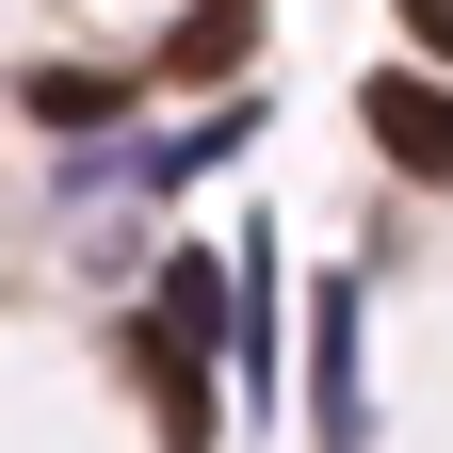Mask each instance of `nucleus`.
<instances>
[{
	"instance_id": "423d86ee",
	"label": "nucleus",
	"mask_w": 453,
	"mask_h": 453,
	"mask_svg": "<svg viewBox=\"0 0 453 453\" xmlns=\"http://www.w3.org/2000/svg\"><path fill=\"white\" fill-rule=\"evenodd\" d=\"M17 97L49 113V130H113V113H130V81H113V65H33Z\"/></svg>"
},
{
	"instance_id": "7ed1b4c3",
	"label": "nucleus",
	"mask_w": 453,
	"mask_h": 453,
	"mask_svg": "<svg viewBox=\"0 0 453 453\" xmlns=\"http://www.w3.org/2000/svg\"><path fill=\"white\" fill-rule=\"evenodd\" d=\"M243 49H259V0H195V17L162 33V65H146V81H226Z\"/></svg>"
},
{
	"instance_id": "f257e3e1",
	"label": "nucleus",
	"mask_w": 453,
	"mask_h": 453,
	"mask_svg": "<svg viewBox=\"0 0 453 453\" xmlns=\"http://www.w3.org/2000/svg\"><path fill=\"white\" fill-rule=\"evenodd\" d=\"M357 130L405 162V179H437L453 195V81H421V65H388V81H357Z\"/></svg>"
},
{
	"instance_id": "20e7f679",
	"label": "nucleus",
	"mask_w": 453,
	"mask_h": 453,
	"mask_svg": "<svg viewBox=\"0 0 453 453\" xmlns=\"http://www.w3.org/2000/svg\"><path fill=\"white\" fill-rule=\"evenodd\" d=\"M146 324L211 357V340H226V259H211V243H179V259H162V292H146Z\"/></svg>"
},
{
	"instance_id": "f03ea898",
	"label": "nucleus",
	"mask_w": 453,
	"mask_h": 453,
	"mask_svg": "<svg viewBox=\"0 0 453 453\" xmlns=\"http://www.w3.org/2000/svg\"><path fill=\"white\" fill-rule=\"evenodd\" d=\"M130 357H146V405H162V453H211V357H195V340H130Z\"/></svg>"
},
{
	"instance_id": "39448f33",
	"label": "nucleus",
	"mask_w": 453,
	"mask_h": 453,
	"mask_svg": "<svg viewBox=\"0 0 453 453\" xmlns=\"http://www.w3.org/2000/svg\"><path fill=\"white\" fill-rule=\"evenodd\" d=\"M308 340H324V437L357 453V275H324V308H308Z\"/></svg>"
},
{
	"instance_id": "0eeeda50",
	"label": "nucleus",
	"mask_w": 453,
	"mask_h": 453,
	"mask_svg": "<svg viewBox=\"0 0 453 453\" xmlns=\"http://www.w3.org/2000/svg\"><path fill=\"white\" fill-rule=\"evenodd\" d=\"M405 17H421V49H453V0H405Z\"/></svg>"
}]
</instances>
